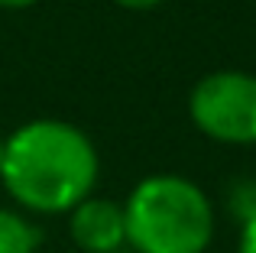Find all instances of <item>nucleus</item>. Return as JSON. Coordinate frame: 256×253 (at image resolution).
I'll use <instances>...</instances> for the list:
<instances>
[{
    "label": "nucleus",
    "mask_w": 256,
    "mask_h": 253,
    "mask_svg": "<svg viewBox=\"0 0 256 253\" xmlns=\"http://www.w3.org/2000/svg\"><path fill=\"white\" fill-rule=\"evenodd\" d=\"M98 172L91 136L68 120H26L4 140L0 185L32 214H68L94 192Z\"/></svg>",
    "instance_id": "1"
},
{
    "label": "nucleus",
    "mask_w": 256,
    "mask_h": 253,
    "mask_svg": "<svg viewBox=\"0 0 256 253\" xmlns=\"http://www.w3.org/2000/svg\"><path fill=\"white\" fill-rule=\"evenodd\" d=\"M126 244L136 253H204L214 240V204L198 182L175 172L146 176L124 202Z\"/></svg>",
    "instance_id": "2"
},
{
    "label": "nucleus",
    "mask_w": 256,
    "mask_h": 253,
    "mask_svg": "<svg viewBox=\"0 0 256 253\" xmlns=\"http://www.w3.org/2000/svg\"><path fill=\"white\" fill-rule=\"evenodd\" d=\"M188 117L214 143L256 146V75L240 68L204 75L188 94Z\"/></svg>",
    "instance_id": "3"
},
{
    "label": "nucleus",
    "mask_w": 256,
    "mask_h": 253,
    "mask_svg": "<svg viewBox=\"0 0 256 253\" xmlns=\"http://www.w3.org/2000/svg\"><path fill=\"white\" fill-rule=\"evenodd\" d=\"M68 234L84 253H117L126 244L124 202L88 195L68 211Z\"/></svg>",
    "instance_id": "4"
},
{
    "label": "nucleus",
    "mask_w": 256,
    "mask_h": 253,
    "mask_svg": "<svg viewBox=\"0 0 256 253\" xmlns=\"http://www.w3.org/2000/svg\"><path fill=\"white\" fill-rule=\"evenodd\" d=\"M39 228L30 224L20 211L0 208V253H36Z\"/></svg>",
    "instance_id": "5"
},
{
    "label": "nucleus",
    "mask_w": 256,
    "mask_h": 253,
    "mask_svg": "<svg viewBox=\"0 0 256 253\" xmlns=\"http://www.w3.org/2000/svg\"><path fill=\"white\" fill-rule=\"evenodd\" d=\"M237 253H256V208L244 218L240 240H237Z\"/></svg>",
    "instance_id": "6"
},
{
    "label": "nucleus",
    "mask_w": 256,
    "mask_h": 253,
    "mask_svg": "<svg viewBox=\"0 0 256 253\" xmlns=\"http://www.w3.org/2000/svg\"><path fill=\"white\" fill-rule=\"evenodd\" d=\"M117 6H124V10H152V6L166 4V0H114Z\"/></svg>",
    "instance_id": "7"
},
{
    "label": "nucleus",
    "mask_w": 256,
    "mask_h": 253,
    "mask_svg": "<svg viewBox=\"0 0 256 253\" xmlns=\"http://www.w3.org/2000/svg\"><path fill=\"white\" fill-rule=\"evenodd\" d=\"M32 4H39V0H0L4 10H26V6H32Z\"/></svg>",
    "instance_id": "8"
},
{
    "label": "nucleus",
    "mask_w": 256,
    "mask_h": 253,
    "mask_svg": "<svg viewBox=\"0 0 256 253\" xmlns=\"http://www.w3.org/2000/svg\"><path fill=\"white\" fill-rule=\"evenodd\" d=\"M0 166H4V136H0Z\"/></svg>",
    "instance_id": "9"
}]
</instances>
